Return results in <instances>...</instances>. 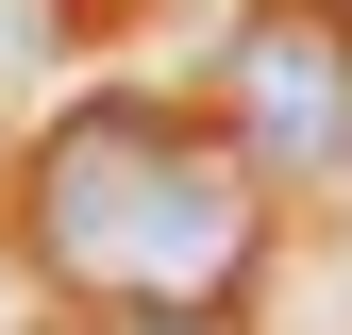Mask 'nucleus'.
<instances>
[{"mask_svg":"<svg viewBox=\"0 0 352 335\" xmlns=\"http://www.w3.org/2000/svg\"><path fill=\"white\" fill-rule=\"evenodd\" d=\"M101 335H235V319H101Z\"/></svg>","mask_w":352,"mask_h":335,"instance_id":"obj_3","label":"nucleus"},{"mask_svg":"<svg viewBox=\"0 0 352 335\" xmlns=\"http://www.w3.org/2000/svg\"><path fill=\"white\" fill-rule=\"evenodd\" d=\"M319 17H336V34H352V0H319Z\"/></svg>","mask_w":352,"mask_h":335,"instance_id":"obj_4","label":"nucleus"},{"mask_svg":"<svg viewBox=\"0 0 352 335\" xmlns=\"http://www.w3.org/2000/svg\"><path fill=\"white\" fill-rule=\"evenodd\" d=\"M218 135L252 168H336L352 151V34L336 17H235V51H218Z\"/></svg>","mask_w":352,"mask_h":335,"instance_id":"obj_2","label":"nucleus"},{"mask_svg":"<svg viewBox=\"0 0 352 335\" xmlns=\"http://www.w3.org/2000/svg\"><path fill=\"white\" fill-rule=\"evenodd\" d=\"M17 235L84 319H235L252 251H269V168L218 117H168L135 84H101L34 135Z\"/></svg>","mask_w":352,"mask_h":335,"instance_id":"obj_1","label":"nucleus"}]
</instances>
